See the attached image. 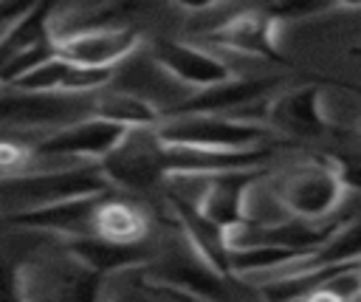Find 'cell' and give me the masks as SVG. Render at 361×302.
<instances>
[{
    "mask_svg": "<svg viewBox=\"0 0 361 302\" xmlns=\"http://www.w3.org/2000/svg\"><path fill=\"white\" fill-rule=\"evenodd\" d=\"M274 87H276V79H268V76H245V79L231 76L226 82L197 87V93L164 107L161 116L172 119V116H192V113H231V110H240V107L268 99V93Z\"/></svg>",
    "mask_w": 361,
    "mask_h": 302,
    "instance_id": "9c48e42d",
    "label": "cell"
},
{
    "mask_svg": "<svg viewBox=\"0 0 361 302\" xmlns=\"http://www.w3.org/2000/svg\"><path fill=\"white\" fill-rule=\"evenodd\" d=\"M305 257H310V254L299 251V248L251 243V246H231L228 262H231V274H251V271H268V268L290 265V262H299Z\"/></svg>",
    "mask_w": 361,
    "mask_h": 302,
    "instance_id": "ffe728a7",
    "label": "cell"
},
{
    "mask_svg": "<svg viewBox=\"0 0 361 302\" xmlns=\"http://www.w3.org/2000/svg\"><path fill=\"white\" fill-rule=\"evenodd\" d=\"M152 59L169 76H175L183 85H192V87H209V85L231 79V68L223 59H217L195 45L178 42V40H166V37L155 40Z\"/></svg>",
    "mask_w": 361,
    "mask_h": 302,
    "instance_id": "2e32d148",
    "label": "cell"
},
{
    "mask_svg": "<svg viewBox=\"0 0 361 302\" xmlns=\"http://www.w3.org/2000/svg\"><path fill=\"white\" fill-rule=\"evenodd\" d=\"M113 181L99 167H76V169H54L37 175H3L0 178V215L34 209L42 203H56L82 195L110 192Z\"/></svg>",
    "mask_w": 361,
    "mask_h": 302,
    "instance_id": "6da1fadb",
    "label": "cell"
},
{
    "mask_svg": "<svg viewBox=\"0 0 361 302\" xmlns=\"http://www.w3.org/2000/svg\"><path fill=\"white\" fill-rule=\"evenodd\" d=\"M39 0H0V31L6 34L17 20H23Z\"/></svg>",
    "mask_w": 361,
    "mask_h": 302,
    "instance_id": "d4e9b609",
    "label": "cell"
},
{
    "mask_svg": "<svg viewBox=\"0 0 361 302\" xmlns=\"http://www.w3.org/2000/svg\"><path fill=\"white\" fill-rule=\"evenodd\" d=\"M161 144L164 138L158 135V124L130 127L124 141L110 155H104L99 164L104 175L113 181V186L149 192L166 181L161 169Z\"/></svg>",
    "mask_w": 361,
    "mask_h": 302,
    "instance_id": "5b68a950",
    "label": "cell"
},
{
    "mask_svg": "<svg viewBox=\"0 0 361 302\" xmlns=\"http://www.w3.org/2000/svg\"><path fill=\"white\" fill-rule=\"evenodd\" d=\"M65 248L73 260H79L82 265H87L90 271H96L102 277L118 274V271H133L138 265H149L158 257V251L147 240H141V243H116V240L99 237L93 231L68 237Z\"/></svg>",
    "mask_w": 361,
    "mask_h": 302,
    "instance_id": "5bb4252c",
    "label": "cell"
},
{
    "mask_svg": "<svg viewBox=\"0 0 361 302\" xmlns=\"http://www.w3.org/2000/svg\"><path fill=\"white\" fill-rule=\"evenodd\" d=\"M127 133H130L127 124L93 113L73 124L59 127L56 133L34 144V155H79V158L102 161L124 141Z\"/></svg>",
    "mask_w": 361,
    "mask_h": 302,
    "instance_id": "52a82bcc",
    "label": "cell"
},
{
    "mask_svg": "<svg viewBox=\"0 0 361 302\" xmlns=\"http://www.w3.org/2000/svg\"><path fill=\"white\" fill-rule=\"evenodd\" d=\"M166 200H169V206H172L183 234L200 251V257L209 260L223 277H234L231 274V262H228V254H231L228 231L223 226H217L212 217H206L200 212V206L195 200H189L186 195H180L175 189H166Z\"/></svg>",
    "mask_w": 361,
    "mask_h": 302,
    "instance_id": "9a60e30c",
    "label": "cell"
},
{
    "mask_svg": "<svg viewBox=\"0 0 361 302\" xmlns=\"http://www.w3.org/2000/svg\"><path fill=\"white\" fill-rule=\"evenodd\" d=\"M104 195H110V192L68 198V200L42 203L34 209H20V212H6V215H0V226L54 231V234H68V237L90 234L93 231V212Z\"/></svg>",
    "mask_w": 361,
    "mask_h": 302,
    "instance_id": "30bf717a",
    "label": "cell"
},
{
    "mask_svg": "<svg viewBox=\"0 0 361 302\" xmlns=\"http://www.w3.org/2000/svg\"><path fill=\"white\" fill-rule=\"evenodd\" d=\"M347 192L344 169L333 161H313L302 164L282 178L276 186V198L288 215L319 220L338 209Z\"/></svg>",
    "mask_w": 361,
    "mask_h": 302,
    "instance_id": "7a4b0ae2",
    "label": "cell"
},
{
    "mask_svg": "<svg viewBox=\"0 0 361 302\" xmlns=\"http://www.w3.org/2000/svg\"><path fill=\"white\" fill-rule=\"evenodd\" d=\"M59 3H62V0H39L23 20H17V23L0 37V68H3V62H6L11 54H17V51H23V48H28V45H34V42H39V40L54 37L48 23H51V17H54V11H56Z\"/></svg>",
    "mask_w": 361,
    "mask_h": 302,
    "instance_id": "d6986e66",
    "label": "cell"
},
{
    "mask_svg": "<svg viewBox=\"0 0 361 302\" xmlns=\"http://www.w3.org/2000/svg\"><path fill=\"white\" fill-rule=\"evenodd\" d=\"M333 262H361V217L341 223L324 246H319L310 257L302 260L299 268L333 265Z\"/></svg>",
    "mask_w": 361,
    "mask_h": 302,
    "instance_id": "44dd1931",
    "label": "cell"
},
{
    "mask_svg": "<svg viewBox=\"0 0 361 302\" xmlns=\"http://www.w3.org/2000/svg\"><path fill=\"white\" fill-rule=\"evenodd\" d=\"M96 113L113 121H121L127 127H149V124H161V107H155L149 99H141L135 93H113L104 96L102 102H96Z\"/></svg>",
    "mask_w": 361,
    "mask_h": 302,
    "instance_id": "7402d4cb",
    "label": "cell"
},
{
    "mask_svg": "<svg viewBox=\"0 0 361 302\" xmlns=\"http://www.w3.org/2000/svg\"><path fill=\"white\" fill-rule=\"evenodd\" d=\"M350 54H353V56H361V45H355V48H353Z\"/></svg>",
    "mask_w": 361,
    "mask_h": 302,
    "instance_id": "83f0119b",
    "label": "cell"
},
{
    "mask_svg": "<svg viewBox=\"0 0 361 302\" xmlns=\"http://www.w3.org/2000/svg\"><path fill=\"white\" fill-rule=\"evenodd\" d=\"M183 231V229H180ZM147 274L152 279H161L172 288H178L183 296H203V299H220L226 296V285H223V274L200 257V251L189 243V237H172L164 248V254H158V260H152L149 265H144Z\"/></svg>",
    "mask_w": 361,
    "mask_h": 302,
    "instance_id": "8992f818",
    "label": "cell"
},
{
    "mask_svg": "<svg viewBox=\"0 0 361 302\" xmlns=\"http://www.w3.org/2000/svg\"><path fill=\"white\" fill-rule=\"evenodd\" d=\"M31 158H34V147H25L17 141H0V178L25 172Z\"/></svg>",
    "mask_w": 361,
    "mask_h": 302,
    "instance_id": "cb8c5ba5",
    "label": "cell"
},
{
    "mask_svg": "<svg viewBox=\"0 0 361 302\" xmlns=\"http://www.w3.org/2000/svg\"><path fill=\"white\" fill-rule=\"evenodd\" d=\"M262 178L259 167L251 169H226L214 175H203V192L195 200L206 217H212L226 231H234L251 220L248 195L251 186Z\"/></svg>",
    "mask_w": 361,
    "mask_h": 302,
    "instance_id": "ba28073f",
    "label": "cell"
},
{
    "mask_svg": "<svg viewBox=\"0 0 361 302\" xmlns=\"http://www.w3.org/2000/svg\"><path fill=\"white\" fill-rule=\"evenodd\" d=\"M209 40L214 45H223V48L237 51V54L259 56V59H268L276 65H290L276 48V20L265 8L231 14L226 23H220L209 34Z\"/></svg>",
    "mask_w": 361,
    "mask_h": 302,
    "instance_id": "8fae6325",
    "label": "cell"
},
{
    "mask_svg": "<svg viewBox=\"0 0 361 302\" xmlns=\"http://www.w3.org/2000/svg\"><path fill=\"white\" fill-rule=\"evenodd\" d=\"M116 68H96V65H79L71 62L65 56H51L48 62H42L39 68H34L31 73L20 76L14 85L8 87H20V90H73V93H90L102 85H107L113 79Z\"/></svg>",
    "mask_w": 361,
    "mask_h": 302,
    "instance_id": "e0dca14e",
    "label": "cell"
},
{
    "mask_svg": "<svg viewBox=\"0 0 361 302\" xmlns=\"http://www.w3.org/2000/svg\"><path fill=\"white\" fill-rule=\"evenodd\" d=\"M56 54H59V48H56V37L39 40V42H34V45H28V48L11 54V56L3 62V68H0V85H3V87L14 85L20 76L31 73L34 68H39L42 62H48V59L56 56Z\"/></svg>",
    "mask_w": 361,
    "mask_h": 302,
    "instance_id": "603a6c76",
    "label": "cell"
},
{
    "mask_svg": "<svg viewBox=\"0 0 361 302\" xmlns=\"http://www.w3.org/2000/svg\"><path fill=\"white\" fill-rule=\"evenodd\" d=\"M169 3L183 6V8H192V11H200V8H209V6H214V3H220V0H169Z\"/></svg>",
    "mask_w": 361,
    "mask_h": 302,
    "instance_id": "484cf974",
    "label": "cell"
},
{
    "mask_svg": "<svg viewBox=\"0 0 361 302\" xmlns=\"http://www.w3.org/2000/svg\"><path fill=\"white\" fill-rule=\"evenodd\" d=\"M338 8H361V0H336Z\"/></svg>",
    "mask_w": 361,
    "mask_h": 302,
    "instance_id": "4316f807",
    "label": "cell"
},
{
    "mask_svg": "<svg viewBox=\"0 0 361 302\" xmlns=\"http://www.w3.org/2000/svg\"><path fill=\"white\" fill-rule=\"evenodd\" d=\"M93 234L116 243H141L149 234V217L141 206L104 195L93 212Z\"/></svg>",
    "mask_w": 361,
    "mask_h": 302,
    "instance_id": "ac0fdd59",
    "label": "cell"
},
{
    "mask_svg": "<svg viewBox=\"0 0 361 302\" xmlns=\"http://www.w3.org/2000/svg\"><path fill=\"white\" fill-rule=\"evenodd\" d=\"M262 119L296 138H319L330 133V124L322 113L319 85H302L276 99H268L262 107Z\"/></svg>",
    "mask_w": 361,
    "mask_h": 302,
    "instance_id": "4fadbf2b",
    "label": "cell"
},
{
    "mask_svg": "<svg viewBox=\"0 0 361 302\" xmlns=\"http://www.w3.org/2000/svg\"><path fill=\"white\" fill-rule=\"evenodd\" d=\"M59 56L79 62V65H96V68H116L121 59L133 56L138 48V31L135 28H93V31H73L65 37H56Z\"/></svg>",
    "mask_w": 361,
    "mask_h": 302,
    "instance_id": "7c38bea8",
    "label": "cell"
},
{
    "mask_svg": "<svg viewBox=\"0 0 361 302\" xmlns=\"http://www.w3.org/2000/svg\"><path fill=\"white\" fill-rule=\"evenodd\" d=\"M96 113V102L87 93L73 90H20L8 87L0 93V124L45 127L73 124Z\"/></svg>",
    "mask_w": 361,
    "mask_h": 302,
    "instance_id": "3957f363",
    "label": "cell"
},
{
    "mask_svg": "<svg viewBox=\"0 0 361 302\" xmlns=\"http://www.w3.org/2000/svg\"><path fill=\"white\" fill-rule=\"evenodd\" d=\"M158 135L169 144H195V147H214V150H245L259 147L271 135L268 127L240 119H226L223 113H192V116H172L158 124Z\"/></svg>",
    "mask_w": 361,
    "mask_h": 302,
    "instance_id": "277c9868",
    "label": "cell"
}]
</instances>
